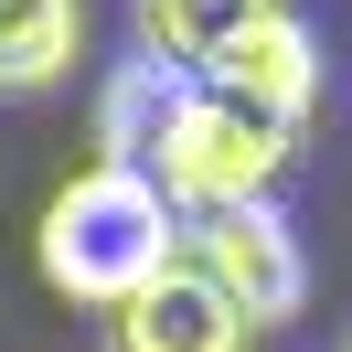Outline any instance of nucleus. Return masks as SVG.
<instances>
[{"instance_id": "nucleus-5", "label": "nucleus", "mask_w": 352, "mask_h": 352, "mask_svg": "<svg viewBox=\"0 0 352 352\" xmlns=\"http://www.w3.org/2000/svg\"><path fill=\"white\" fill-rule=\"evenodd\" d=\"M96 342H107V352H256V331H245V309L224 299L192 256H171L139 299L107 309V331H96Z\"/></svg>"}, {"instance_id": "nucleus-2", "label": "nucleus", "mask_w": 352, "mask_h": 352, "mask_svg": "<svg viewBox=\"0 0 352 352\" xmlns=\"http://www.w3.org/2000/svg\"><path fill=\"white\" fill-rule=\"evenodd\" d=\"M288 160H299L288 129H267L256 107H235V96H214L192 75V86L171 96V118H160V139H150L139 171L160 182V203H171L182 224H192V214H235V203H278Z\"/></svg>"}, {"instance_id": "nucleus-6", "label": "nucleus", "mask_w": 352, "mask_h": 352, "mask_svg": "<svg viewBox=\"0 0 352 352\" xmlns=\"http://www.w3.org/2000/svg\"><path fill=\"white\" fill-rule=\"evenodd\" d=\"M86 0H0V96H54L86 65Z\"/></svg>"}, {"instance_id": "nucleus-8", "label": "nucleus", "mask_w": 352, "mask_h": 352, "mask_svg": "<svg viewBox=\"0 0 352 352\" xmlns=\"http://www.w3.org/2000/svg\"><path fill=\"white\" fill-rule=\"evenodd\" d=\"M182 86H192V75L150 65V54H129V65H107V86H96V160H129V171H139Z\"/></svg>"}, {"instance_id": "nucleus-7", "label": "nucleus", "mask_w": 352, "mask_h": 352, "mask_svg": "<svg viewBox=\"0 0 352 352\" xmlns=\"http://www.w3.org/2000/svg\"><path fill=\"white\" fill-rule=\"evenodd\" d=\"M267 11H299V0H129V32H139V54H150V65L203 75L245 22H267Z\"/></svg>"}, {"instance_id": "nucleus-4", "label": "nucleus", "mask_w": 352, "mask_h": 352, "mask_svg": "<svg viewBox=\"0 0 352 352\" xmlns=\"http://www.w3.org/2000/svg\"><path fill=\"white\" fill-rule=\"evenodd\" d=\"M320 75H331L320 32H309L299 11H267V22H245L235 43L203 65V86H214V96H235V107H256L267 129H288V139H299V129H309V107H320Z\"/></svg>"}, {"instance_id": "nucleus-9", "label": "nucleus", "mask_w": 352, "mask_h": 352, "mask_svg": "<svg viewBox=\"0 0 352 352\" xmlns=\"http://www.w3.org/2000/svg\"><path fill=\"white\" fill-rule=\"evenodd\" d=\"M342 352H352V342H342Z\"/></svg>"}, {"instance_id": "nucleus-1", "label": "nucleus", "mask_w": 352, "mask_h": 352, "mask_svg": "<svg viewBox=\"0 0 352 352\" xmlns=\"http://www.w3.org/2000/svg\"><path fill=\"white\" fill-rule=\"evenodd\" d=\"M171 256H182V214L160 203L150 171H129V160H86L75 182H54L43 224H32V267H43V288L75 299V309L139 299Z\"/></svg>"}, {"instance_id": "nucleus-3", "label": "nucleus", "mask_w": 352, "mask_h": 352, "mask_svg": "<svg viewBox=\"0 0 352 352\" xmlns=\"http://www.w3.org/2000/svg\"><path fill=\"white\" fill-rule=\"evenodd\" d=\"M182 256L245 309V331H278L309 309V245L278 203H235V214H192L182 224Z\"/></svg>"}]
</instances>
